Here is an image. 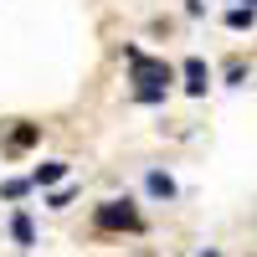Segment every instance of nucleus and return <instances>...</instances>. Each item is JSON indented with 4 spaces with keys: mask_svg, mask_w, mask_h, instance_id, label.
Instances as JSON below:
<instances>
[{
    "mask_svg": "<svg viewBox=\"0 0 257 257\" xmlns=\"http://www.w3.org/2000/svg\"><path fill=\"white\" fill-rule=\"evenodd\" d=\"M123 62H128V72H134V98L139 103H160L165 98V88L175 82V67L170 62H155V57H144L139 47H123Z\"/></svg>",
    "mask_w": 257,
    "mask_h": 257,
    "instance_id": "nucleus-1",
    "label": "nucleus"
},
{
    "mask_svg": "<svg viewBox=\"0 0 257 257\" xmlns=\"http://www.w3.org/2000/svg\"><path fill=\"white\" fill-rule=\"evenodd\" d=\"M93 226H98V231H139L144 216L134 211V201H103V206L93 211Z\"/></svg>",
    "mask_w": 257,
    "mask_h": 257,
    "instance_id": "nucleus-2",
    "label": "nucleus"
},
{
    "mask_svg": "<svg viewBox=\"0 0 257 257\" xmlns=\"http://www.w3.org/2000/svg\"><path fill=\"white\" fill-rule=\"evenodd\" d=\"M180 72H185V93H196V98H201V93L211 88V67H206L201 57H185V67H180Z\"/></svg>",
    "mask_w": 257,
    "mask_h": 257,
    "instance_id": "nucleus-3",
    "label": "nucleus"
},
{
    "mask_svg": "<svg viewBox=\"0 0 257 257\" xmlns=\"http://www.w3.org/2000/svg\"><path fill=\"white\" fill-rule=\"evenodd\" d=\"M36 134H41L36 123H21V118H16L11 139H6V155H21V149H31V144H36Z\"/></svg>",
    "mask_w": 257,
    "mask_h": 257,
    "instance_id": "nucleus-4",
    "label": "nucleus"
},
{
    "mask_svg": "<svg viewBox=\"0 0 257 257\" xmlns=\"http://www.w3.org/2000/svg\"><path fill=\"white\" fill-rule=\"evenodd\" d=\"M62 175H67V165H62V160H47V165L31 170V185H57Z\"/></svg>",
    "mask_w": 257,
    "mask_h": 257,
    "instance_id": "nucleus-5",
    "label": "nucleus"
},
{
    "mask_svg": "<svg viewBox=\"0 0 257 257\" xmlns=\"http://www.w3.org/2000/svg\"><path fill=\"white\" fill-rule=\"evenodd\" d=\"M11 237H16L21 247H36V231H31V216H26V211H16V216H11Z\"/></svg>",
    "mask_w": 257,
    "mask_h": 257,
    "instance_id": "nucleus-6",
    "label": "nucleus"
},
{
    "mask_svg": "<svg viewBox=\"0 0 257 257\" xmlns=\"http://www.w3.org/2000/svg\"><path fill=\"white\" fill-rule=\"evenodd\" d=\"M144 185H149V196H175V180H170L165 170H149V175H144Z\"/></svg>",
    "mask_w": 257,
    "mask_h": 257,
    "instance_id": "nucleus-7",
    "label": "nucleus"
},
{
    "mask_svg": "<svg viewBox=\"0 0 257 257\" xmlns=\"http://www.w3.org/2000/svg\"><path fill=\"white\" fill-rule=\"evenodd\" d=\"M252 21H257V11H252V6H237V11H226V26H231V31H247Z\"/></svg>",
    "mask_w": 257,
    "mask_h": 257,
    "instance_id": "nucleus-8",
    "label": "nucleus"
},
{
    "mask_svg": "<svg viewBox=\"0 0 257 257\" xmlns=\"http://www.w3.org/2000/svg\"><path fill=\"white\" fill-rule=\"evenodd\" d=\"M26 190H31V175H26V180H6V185H0V196H6V201H21Z\"/></svg>",
    "mask_w": 257,
    "mask_h": 257,
    "instance_id": "nucleus-9",
    "label": "nucleus"
},
{
    "mask_svg": "<svg viewBox=\"0 0 257 257\" xmlns=\"http://www.w3.org/2000/svg\"><path fill=\"white\" fill-rule=\"evenodd\" d=\"M201 257H221V252H201Z\"/></svg>",
    "mask_w": 257,
    "mask_h": 257,
    "instance_id": "nucleus-10",
    "label": "nucleus"
},
{
    "mask_svg": "<svg viewBox=\"0 0 257 257\" xmlns=\"http://www.w3.org/2000/svg\"><path fill=\"white\" fill-rule=\"evenodd\" d=\"M247 6H252V11H257V0H247Z\"/></svg>",
    "mask_w": 257,
    "mask_h": 257,
    "instance_id": "nucleus-11",
    "label": "nucleus"
}]
</instances>
